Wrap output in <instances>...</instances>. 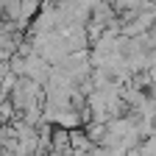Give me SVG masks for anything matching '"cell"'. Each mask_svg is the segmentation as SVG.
<instances>
[{"label":"cell","instance_id":"5b68a950","mask_svg":"<svg viewBox=\"0 0 156 156\" xmlns=\"http://www.w3.org/2000/svg\"><path fill=\"white\" fill-rule=\"evenodd\" d=\"M123 156H142V142H134L123 148Z\"/></svg>","mask_w":156,"mask_h":156},{"label":"cell","instance_id":"52a82bcc","mask_svg":"<svg viewBox=\"0 0 156 156\" xmlns=\"http://www.w3.org/2000/svg\"><path fill=\"white\" fill-rule=\"evenodd\" d=\"M153 6H156V0H153Z\"/></svg>","mask_w":156,"mask_h":156},{"label":"cell","instance_id":"7a4b0ae2","mask_svg":"<svg viewBox=\"0 0 156 156\" xmlns=\"http://www.w3.org/2000/svg\"><path fill=\"white\" fill-rule=\"evenodd\" d=\"M84 131H87V136L92 140V145H101L103 136H106V131H109V126H106L103 120H92V123L84 126Z\"/></svg>","mask_w":156,"mask_h":156},{"label":"cell","instance_id":"3957f363","mask_svg":"<svg viewBox=\"0 0 156 156\" xmlns=\"http://www.w3.org/2000/svg\"><path fill=\"white\" fill-rule=\"evenodd\" d=\"M142 39H145V48H148L151 53H156V25H151V28L142 34Z\"/></svg>","mask_w":156,"mask_h":156},{"label":"cell","instance_id":"8992f818","mask_svg":"<svg viewBox=\"0 0 156 156\" xmlns=\"http://www.w3.org/2000/svg\"><path fill=\"white\" fill-rule=\"evenodd\" d=\"M151 123H153V131H156V114H153V117H151Z\"/></svg>","mask_w":156,"mask_h":156},{"label":"cell","instance_id":"6da1fadb","mask_svg":"<svg viewBox=\"0 0 156 156\" xmlns=\"http://www.w3.org/2000/svg\"><path fill=\"white\" fill-rule=\"evenodd\" d=\"M70 148H73L75 156H87L95 145H92V140L87 136L84 128H73V131H70Z\"/></svg>","mask_w":156,"mask_h":156},{"label":"cell","instance_id":"277c9868","mask_svg":"<svg viewBox=\"0 0 156 156\" xmlns=\"http://www.w3.org/2000/svg\"><path fill=\"white\" fill-rule=\"evenodd\" d=\"M142 156H156V134L142 140Z\"/></svg>","mask_w":156,"mask_h":156}]
</instances>
